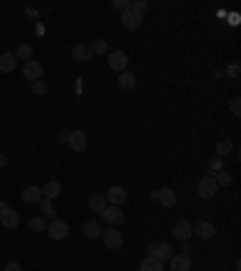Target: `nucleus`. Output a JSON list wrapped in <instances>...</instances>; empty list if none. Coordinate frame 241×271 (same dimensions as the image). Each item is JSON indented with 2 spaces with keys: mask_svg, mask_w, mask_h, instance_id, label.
Here are the masks:
<instances>
[{
  "mask_svg": "<svg viewBox=\"0 0 241 271\" xmlns=\"http://www.w3.org/2000/svg\"><path fill=\"white\" fill-rule=\"evenodd\" d=\"M213 179L217 182V187H220V184H222V187L232 184V175H229L227 169H220V172H217V177H213Z\"/></svg>",
  "mask_w": 241,
  "mask_h": 271,
  "instance_id": "nucleus-28",
  "label": "nucleus"
},
{
  "mask_svg": "<svg viewBox=\"0 0 241 271\" xmlns=\"http://www.w3.org/2000/svg\"><path fill=\"white\" fill-rule=\"evenodd\" d=\"M87 143H89V138H87V133L84 131H70L68 133V145H70L75 153H84V150H87Z\"/></svg>",
  "mask_w": 241,
  "mask_h": 271,
  "instance_id": "nucleus-2",
  "label": "nucleus"
},
{
  "mask_svg": "<svg viewBox=\"0 0 241 271\" xmlns=\"http://www.w3.org/2000/svg\"><path fill=\"white\" fill-rule=\"evenodd\" d=\"M109 68H111V70H118V73H126V68H128L126 51H111V54H109Z\"/></svg>",
  "mask_w": 241,
  "mask_h": 271,
  "instance_id": "nucleus-4",
  "label": "nucleus"
},
{
  "mask_svg": "<svg viewBox=\"0 0 241 271\" xmlns=\"http://www.w3.org/2000/svg\"><path fill=\"white\" fill-rule=\"evenodd\" d=\"M22 73H24V78H27V80H32V83H34V80H41L44 68H41V63H39V61H34V58H32V61H27V63L22 66Z\"/></svg>",
  "mask_w": 241,
  "mask_h": 271,
  "instance_id": "nucleus-7",
  "label": "nucleus"
},
{
  "mask_svg": "<svg viewBox=\"0 0 241 271\" xmlns=\"http://www.w3.org/2000/svg\"><path fill=\"white\" fill-rule=\"evenodd\" d=\"M15 66H17V58H15V54L5 51V54L0 56V73H12V70H15Z\"/></svg>",
  "mask_w": 241,
  "mask_h": 271,
  "instance_id": "nucleus-17",
  "label": "nucleus"
},
{
  "mask_svg": "<svg viewBox=\"0 0 241 271\" xmlns=\"http://www.w3.org/2000/svg\"><path fill=\"white\" fill-rule=\"evenodd\" d=\"M120 22H123V27L126 29H138L142 24V15L138 12H133V10H123V15H120Z\"/></svg>",
  "mask_w": 241,
  "mask_h": 271,
  "instance_id": "nucleus-9",
  "label": "nucleus"
},
{
  "mask_svg": "<svg viewBox=\"0 0 241 271\" xmlns=\"http://www.w3.org/2000/svg\"><path fill=\"white\" fill-rule=\"evenodd\" d=\"M0 225L8 228V230H15V228L19 225V213L17 211H12V208H5V211L0 213Z\"/></svg>",
  "mask_w": 241,
  "mask_h": 271,
  "instance_id": "nucleus-11",
  "label": "nucleus"
},
{
  "mask_svg": "<svg viewBox=\"0 0 241 271\" xmlns=\"http://www.w3.org/2000/svg\"><path fill=\"white\" fill-rule=\"evenodd\" d=\"M5 165H8V155H5V153H0V169L5 167Z\"/></svg>",
  "mask_w": 241,
  "mask_h": 271,
  "instance_id": "nucleus-37",
  "label": "nucleus"
},
{
  "mask_svg": "<svg viewBox=\"0 0 241 271\" xmlns=\"http://www.w3.org/2000/svg\"><path fill=\"white\" fill-rule=\"evenodd\" d=\"M102 240L106 247H111V250H118L120 244H123V235L118 233V228H109V230H102Z\"/></svg>",
  "mask_w": 241,
  "mask_h": 271,
  "instance_id": "nucleus-6",
  "label": "nucleus"
},
{
  "mask_svg": "<svg viewBox=\"0 0 241 271\" xmlns=\"http://www.w3.org/2000/svg\"><path fill=\"white\" fill-rule=\"evenodd\" d=\"M130 10L138 12V15H142V12L147 10V3H145V0H135V3H130Z\"/></svg>",
  "mask_w": 241,
  "mask_h": 271,
  "instance_id": "nucleus-31",
  "label": "nucleus"
},
{
  "mask_svg": "<svg viewBox=\"0 0 241 271\" xmlns=\"http://www.w3.org/2000/svg\"><path fill=\"white\" fill-rule=\"evenodd\" d=\"M147 257H155V259H159V262L164 264V262H169L171 259V244L169 242H149L147 244Z\"/></svg>",
  "mask_w": 241,
  "mask_h": 271,
  "instance_id": "nucleus-1",
  "label": "nucleus"
},
{
  "mask_svg": "<svg viewBox=\"0 0 241 271\" xmlns=\"http://www.w3.org/2000/svg\"><path fill=\"white\" fill-rule=\"evenodd\" d=\"M116 8L123 12V10H128V8H130V3H128V0H116Z\"/></svg>",
  "mask_w": 241,
  "mask_h": 271,
  "instance_id": "nucleus-35",
  "label": "nucleus"
},
{
  "mask_svg": "<svg viewBox=\"0 0 241 271\" xmlns=\"http://www.w3.org/2000/svg\"><path fill=\"white\" fill-rule=\"evenodd\" d=\"M155 199H157L162 206H167V208L176 206V191H174V189H159V191H155Z\"/></svg>",
  "mask_w": 241,
  "mask_h": 271,
  "instance_id": "nucleus-14",
  "label": "nucleus"
},
{
  "mask_svg": "<svg viewBox=\"0 0 241 271\" xmlns=\"http://www.w3.org/2000/svg\"><path fill=\"white\" fill-rule=\"evenodd\" d=\"M46 233L53 237V240H65L68 237V233H70V228H68V223L65 220H51V223L46 225Z\"/></svg>",
  "mask_w": 241,
  "mask_h": 271,
  "instance_id": "nucleus-3",
  "label": "nucleus"
},
{
  "mask_svg": "<svg viewBox=\"0 0 241 271\" xmlns=\"http://www.w3.org/2000/svg\"><path fill=\"white\" fill-rule=\"evenodd\" d=\"M106 206H109V204H106V199H104L102 194H94V196L89 199V208H92L94 213H102Z\"/></svg>",
  "mask_w": 241,
  "mask_h": 271,
  "instance_id": "nucleus-24",
  "label": "nucleus"
},
{
  "mask_svg": "<svg viewBox=\"0 0 241 271\" xmlns=\"http://www.w3.org/2000/svg\"><path fill=\"white\" fill-rule=\"evenodd\" d=\"M5 208H8V204H5V201H0V213H3Z\"/></svg>",
  "mask_w": 241,
  "mask_h": 271,
  "instance_id": "nucleus-38",
  "label": "nucleus"
},
{
  "mask_svg": "<svg viewBox=\"0 0 241 271\" xmlns=\"http://www.w3.org/2000/svg\"><path fill=\"white\" fill-rule=\"evenodd\" d=\"M84 235L87 237H92V240H97V237H102V225L94 223V220H89V223H84Z\"/></svg>",
  "mask_w": 241,
  "mask_h": 271,
  "instance_id": "nucleus-22",
  "label": "nucleus"
},
{
  "mask_svg": "<svg viewBox=\"0 0 241 271\" xmlns=\"http://www.w3.org/2000/svg\"><path fill=\"white\" fill-rule=\"evenodd\" d=\"M5 271H22V266L17 262H8L5 264Z\"/></svg>",
  "mask_w": 241,
  "mask_h": 271,
  "instance_id": "nucleus-34",
  "label": "nucleus"
},
{
  "mask_svg": "<svg viewBox=\"0 0 241 271\" xmlns=\"http://www.w3.org/2000/svg\"><path fill=\"white\" fill-rule=\"evenodd\" d=\"M193 235V223H188V220H178L174 225V237L181 240V242H188V237Z\"/></svg>",
  "mask_w": 241,
  "mask_h": 271,
  "instance_id": "nucleus-12",
  "label": "nucleus"
},
{
  "mask_svg": "<svg viewBox=\"0 0 241 271\" xmlns=\"http://www.w3.org/2000/svg\"><path fill=\"white\" fill-rule=\"evenodd\" d=\"M118 87L120 90H133V87H135V75L133 73H120L118 75Z\"/></svg>",
  "mask_w": 241,
  "mask_h": 271,
  "instance_id": "nucleus-23",
  "label": "nucleus"
},
{
  "mask_svg": "<svg viewBox=\"0 0 241 271\" xmlns=\"http://www.w3.org/2000/svg\"><path fill=\"white\" fill-rule=\"evenodd\" d=\"M46 218H44V215H37V218H32V220H29V228H32V230H34V233H44V230H46Z\"/></svg>",
  "mask_w": 241,
  "mask_h": 271,
  "instance_id": "nucleus-26",
  "label": "nucleus"
},
{
  "mask_svg": "<svg viewBox=\"0 0 241 271\" xmlns=\"http://www.w3.org/2000/svg\"><path fill=\"white\" fill-rule=\"evenodd\" d=\"M73 58L75 61H87V58H92V48L87 46V44H75L73 46Z\"/></svg>",
  "mask_w": 241,
  "mask_h": 271,
  "instance_id": "nucleus-20",
  "label": "nucleus"
},
{
  "mask_svg": "<svg viewBox=\"0 0 241 271\" xmlns=\"http://www.w3.org/2000/svg\"><path fill=\"white\" fill-rule=\"evenodd\" d=\"M46 83H44V80H34V83H32V92L34 94H46Z\"/></svg>",
  "mask_w": 241,
  "mask_h": 271,
  "instance_id": "nucleus-29",
  "label": "nucleus"
},
{
  "mask_svg": "<svg viewBox=\"0 0 241 271\" xmlns=\"http://www.w3.org/2000/svg\"><path fill=\"white\" fill-rule=\"evenodd\" d=\"M106 204H111V206H120V204H126V199H128V194H126V189L123 187H111L109 191H106Z\"/></svg>",
  "mask_w": 241,
  "mask_h": 271,
  "instance_id": "nucleus-10",
  "label": "nucleus"
},
{
  "mask_svg": "<svg viewBox=\"0 0 241 271\" xmlns=\"http://www.w3.org/2000/svg\"><path fill=\"white\" fill-rule=\"evenodd\" d=\"M193 233L195 235H200L203 240H210L215 235V225L213 223H207V220H200V223H195L193 225Z\"/></svg>",
  "mask_w": 241,
  "mask_h": 271,
  "instance_id": "nucleus-16",
  "label": "nucleus"
},
{
  "mask_svg": "<svg viewBox=\"0 0 241 271\" xmlns=\"http://www.w3.org/2000/svg\"><path fill=\"white\" fill-rule=\"evenodd\" d=\"M239 73H241V66H239V63H232V66H227V75H229L232 80H236V78H239Z\"/></svg>",
  "mask_w": 241,
  "mask_h": 271,
  "instance_id": "nucleus-32",
  "label": "nucleus"
},
{
  "mask_svg": "<svg viewBox=\"0 0 241 271\" xmlns=\"http://www.w3.org/2000/svg\"><path fill=\"white\" fill-rule=\"evenodd\" d=\"M89 48H92V54H106V48H109V46H106V41H104V39H99V41H94Z\"/></svg>",
  "mask_w": 241,
  "mask_h": 271,
  "instance_id": "nucleus-30",
  "label": "nucleus"
},
{
  "mask_svg": "<svg viewBox=\"0 0 241 271\" xmlns=\"http://www.w3.org/2000/svg\"><path fill=\"white\" fill-rule=\"evenodd\" d=\"M181 254H186V257H191V244H188V242H184V244H181Z\"/></svg>",
  "mask_w": 241,
  "mask_h": 271,
  "instance_id": "nucleus-36",
  "label": "nucleus"
},
{
  "mask_svg": "<svg viewBox=\"0 0 241 271\" xmlns=\"http://www.w3.org/2000/svg\"><path fill=\"white\" fill-rule=\"evenodd\" d=\"M232 153V140H220L217 143V158L222 160L224 155H229Z\"/></svg>",
  "mask_w": 241,
  "mask_h": 271,
  "instance_id": "nucleus-27",
  "label": "nucleus"
},
{
  "mask_svg": "<svg viewBox=\"0 0 241 271\" xmlns=\"http://www.w3.org/2000/svg\"><path fill=\"white\" fill-rule=\"evenodd\" d=\"M217 189H220V187H217V182L207 175V177L200 179V184H198V194H200L203 199H213L215 194H217Z\"/></svg>",
  "mask_w": 241,
  "mask_h": 271,
  "instance_id": "nucleus-8",
  "label": "nucleus"
},
{
  "mask_svg": "<svg viewBox=\"0 0 241 271\" xmlns=\"http://www.w3.org/2000/svg\"><path fill=\"white\" fill-rule=\"evenodd\" d=\"M32 56H34V51H32V46H29V44H22V46L15 51V58H17V61H24V63H27V61H32Z\"/></svg>",
  "mask_w": 241,
  "mask_h": 271,
  "instance_id": "nucleus-25",
  "label": "nucleus"
},
{
  "mask_svg": "<svg viewBox=\"0 0 241 271\" xmlns=\"http://www.w3.org/2000/svg\"><path fill=\"white\" fill-rule=\"evenodd\" d=\"M169 266H171V271H191V257H186V254H171Z\"/></svg>",
  "mask_w": 241,
  "mask_h": 271,
  "instance_id": "nucleus-13",
  "label": "nucleus"
},
{
  "mask_svg": "<svg viewBox=\"0 0 241 271\" xmlns=\"http://www.w3.org/2000/svg\"><path fill=\"white\" fill-rule=\"evenodd\" d=\"M41 194H44V199L53 201V199L61 196V184H58V182H48V184L41 187Z\"/></svg>",
  "mask_w": 241,
  "mask_h": 271,
  "instance_id": "nucleus-19",
  "label": "nucleus"
},
{
  "mask_svg": "<svg viewBox=\"0 0 241 271\" xmlns=\"http://www.w3.org/2000/svg\"><path fill=\"white\" fill-rule=\"evenodd\" d=\"M99 215H102V218L109 225H111V228H116V225L123 223V211H120L118 206H106V208H104Z\"/></svg>",
  "mask_w": 241,
  "mask_h": 271,
  "instance_id": "nucleus-5",
  "label": "nucleus"
},
{
  "mask_svg": "<svg viewBox=\"0 0 241 271\" xmlns=\"http://www.w3.org/2000/svg\"><path fill=\"white\" fill-rule=\"evenodd\" d=\"M229 109H232V114H234V116H239V114H241V102L236 100V97H234L232 102H229Z\"/></svg>",
  "mask_w": 241,
  "mask_h": 271,
  "instance_id": "nucleus-33",
  "label": "nucleus"
},
{
  "mask_svg": "<svg viewBox=\"0 0 241 271\" xmlns=\"http://www.w3.org/2000/svg\"><path fill=\"white\" fill-rule=\"evenodd\" d=\"M41 199H44V194H41V187H34V184H32V187H24V189H22V201H24V204H39Z\"/></svg>",
  "mask_w": 241,
  "mask_h": 271,
  "instance_id": "nucleus-15",
  "label": "nucleus"
},
{
  "mask_svg": "<svg viewBox=\"0 0 241 271\" xmlns=\"http://www.w3.org/2000/svg\"><path fill=\"white\" fill-rule=\"evenodd\" d=\"M39 208H41V215L46 218L48 223H51V220H56V208H53V201L41 199V201H39Z\"/></svg>",
  "mask_w": 241,
  "mask_h": 271,
  "instance_id": "nucleus-18",
  "label": "nucleus"
},
{
  "mask_svg": "<svg viewBox=\"0 0 241 271\" xmlns=\"http://www.w3.org/2000/svg\"><path fill=\"white\" fill-rule=\"evenodd\" d=\"M140 271H164V264L155 259V257H145L142 264H140Z\"/></svg>",
  "mask_w": 241,
  "mask_h": 271,
  "instance_id": "nucleus-21",
  "label": "nucleus"
}]
</instances>
